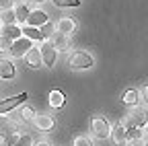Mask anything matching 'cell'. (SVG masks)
I'll return each instance as SVG.
<instances>
[{"label": "cell", "mask_w": 148, "mask_h": 146, "mask_svg": "<svg viewBox=\"0 0 148 146\" xmlns=\"http://www.w3.org/2000/svg\"><path fill=\"white\" fill-rule=\"evenodd\" d=\"M92 64H95V60H92V56L86 53V51H74L68 58V66L72 70H88Z\"/></svg>", "instance_id": "6da1fadb"}, {"label": "cell", "mask_w": 148, "mask_h": 146, "mask_svg": "<svg viewBox=\"0 0 148 146\" xmlns=\"http://www.w3.org/2000/svg\"><path fill=\"white\" fill-rule=\"evenodd\" d=\"M146 121H148V117H146V109L142 107H138V109H134L132 113H127V117H125V121H121L127 130H140V127H144L146 125Z\"/></svg>", "instance_id": "7a4b0ae2"}, {"label": "cell", "mask_w": 148, "mask_h": 146, "mask_svg": "<svg viewBox=\"0 0 148 146\" xmlns=\"http://www.w3.org/2000/svg\"><path fill=\"white\" fill-rule=\"evenodd\" d=\"M39 53H41V62H43V66L51 68V66L56 64V56H58V51H56V47H53V43H51L49 39H43V41H41Z\"/></svg>", "instance_id": "3957f363"}, {"label": "cell", "mask_w": 148, "mask_h": 146, "mask_svg": "<svg viewBox=\"0 0 148 146\" xmlns=\"http://www.w3.org/2000/svg\"><path fill=\"white\" fill-rule=\"evenodd\" d=\"M31 47H33V41L21 35L18 39H14V41H12V45H10V49H8V51H10V56H12V58H23Z\"/></svg>", "instance_id": "277c9868"}, {"label": "cell", "mask_w": 148, "mask_h": 146, "mask_svg": "<svg viewBox=\"0 0 148 146\" xmlns=\"http://www.w3.org/2000/svg\"><path fill=\"white\" fill-rule=\"evenodd\" d=\"M92 132H95V136L99 140H107L109 134H111V125L103 117H92Z\"/></svg>", "instance_id": "5b68a950"}, {"label": "cell", "mask_w": 148, "mask_h": 146, "mask_svg": "<svg viewBox=\"0 0 148 146\" xmlns=\"http://www.w3.org/2000/svg\"><path fill=\"white\" fill-rule=\"evenodd\" d=\"M25 101H27V93H18V95H14V97H8V99H4V101H0V115L12 111L14 107H18L21 103H25Z\"/></svg>", "instance_id": "8992f818"}, {"label": "cell", "mask_w": 148, "mask_h": 146, "mask_svg": "<svg viewBox=\"0 0 148 146\" xmlns=\"http://www.w3.org/2000/svg\"><path fill=\"white\" fill-rule=\"evenodd\" d=\"M47 21H49V19H47V12H43V10H31L25 23H27L29 27H37V29H39V27L45 25Z\"/></svg>", "instance_id": "52a82bcc"}, {"label": "cell", "mask_w": 148, "mask_h": 146, "mask_svg": "<svg viewBox=\"0 0 148 146\" xmlns=\"http://www.w3.org/2000/svg\"><path fill=\"white\" fill-rule=\"evenodd\" d=\"M33 121H35V125L39 127L41 132H49V130H53V125H56L53 117H51V115H45V113L35 115V117H33Z\"/></svg>", "instance_id": "ba28073f"}, {"label": "cell", "mask_w": 148, "mask_h": 146, "mask_svg": "<svg viewBox=\"0 0 148 146\" xmlns=\"http://www.w3.org/2000/svg\"><path fill=\"white\" fill-rule=\"evenodd\" d=\"M56 31L62 33V35H70L76 31V21L70 19V16H64V19L58 21V25H56Z\"/></svg>", "instance_id": "9c48e42d"}, {"label": "cell", "mask_w": 148, "mask_h": 146, "mask_svg": "<svg viewBox=\"0 0 148 146\" xmlns=\"http://www.w3.org/2000/svg\"><path fill=\"white\" fill-rule=\"evenodd\" d=\"M109 136L113 138V142H115L117 146H121V144L127 142V127H125L123 123H119V125H115V127H111V134H109Z\"/></svg>", "instance_id": "30bf717a"}, {"label": "cell", "mask_w": 148, "mask_h": 146, "mask_svg": "<svg viewBox=\"0 0 148 146\" xmlns=\"http://www.w3.org/2000/svg\"><path fill=\"white\" fill-rule=\"evenodd\" d=\"M18 132V127L14 121H10L8 117H0V138H4L8 134H16Z\"/></svg>", "instance_id": "8fae6325"}, {"label": "cell", "mask_w": 148, "mask_h": 146, "mask_svg": "<svg viewBox=\"0 0 148 146\" xmlns=\"http://www.w3.org/2000/svg\"><path fill=\"white\" fill-rule=\"evenodd\" d=\"M25 58H27V62H29V66L31 68H41V53H39V47H31L27 53H25Z\"/></svg>", "instance_id": "7c38bea8"}, {"label": "cell", "mask_w": 148, "mask_h": 146, "mask_svg": "<svg viewBox=\"0 0 148 146\" xmlns=\"http://www.w3.org/2000/svg\"><path fill=\"white\" fill-rule=\"evenodd\" d=\"M14 76V64L10 60H0V78L10 80Z\"/></svg>", "instance_id": "4fadbf2b"}, {"label": "cell", "mask_w": 148, "mask_h": 146, "mask_svg": "<svg viewBox=\"0 0 148 146\" xmlns=\"http://www.w3.org/2000/svg\"><path fill=\"white\" fill-rule=\"evenodd\" d=\"M21 35L23 37H27V39H31V41H43V35H41V31L37 29V27H23L21 29Z\"/></svg>", "instance_id": "5bb4252c"}, {"label": "cell", "mask_w": 148, "mask_h": 146, "mask_svg": "<svg viewBox=\"0 0 148 146\" xmlns=\"http://www.w3.org/2000/svg\"><path fill=\"white\" fill-rule=\"evenodd\" d=\"M64 103H66L64 93H62V90H58V88H53L51 93H49V105H51L53 109H60V107H64Z\"/></svg>", "instance_id": "9a60e30c"}, {"label": "cell", "mask_w": 148, "mask_h": 146, "mask_svg": "<svg viewBox=\"0 0 148 146\" xmlns=\"http://www.w3.org/2000/svg\"><path fill=\"white\" fill-rule=\"evenodd\" d=\"M0 35L2 37H8V39H18L21 37V29H18L16 25H2V29H0Z\"/></svg>", "instance_id": "2e32d148"}, {"label": "cell", "mask_w": 148, "mask_h": 146, "mask_svg": "<svg viewBox=\"0 0 148 146\" xmlns=\"http://www.w3.org/2000/svg\"><path fill=\"white\" fill-rule=\"evenodd\" d=\"M53 47H56V51H66L68 47H70V39H68V35H62V33H58L53 37Z\"/></svg>", "instance_id": "e0dca14e"}, {"label": "cell", "mask_w": 148, "mask_h": 146, "mask_svg": "<svg viewBox=\"0 0 148 146\" xmlns=\"http://www.w3.org/2000/svg\"><path fill=\"white\" fill-rule=\"evenodd\" d=\"M29 12H31V10H29V6H27L25 2H21V4H16V6H14V16H16V21H18V23H23V25H25V21H27Z\"/></svg>", "instance_id": "ac0fdd59"}, {"label": "cell", "mask_w": 148, "mask_h": 146, "mask_svg": "<svg viewBox=\"0 0 148 146\" xmlns=\"http://www.w3.org/2000/svg\"><path fill=\"white\" fill-rule=\"evenodd\" d=\"M121 101L125 103V105H136L138 101H140V93L136 88H130V90H125V93L121 95Z\"/></svg>", "instance_id": "d6986e66"}, {"label": "cell", "mask_w": 148, "mask_h": 146, "mask_svg": "<svg viewBox=\"0 0 148 146\" xmlns=\"http://www.w3.org/2000/svg\"><path fill=\"white\" fill-rule=\"evenodd\" d=\"M2 25H14L16 23V16H14V6L8 8V10H2V16H0Z\"/></svg>", "instance_id": "ffe728a7"}, {"label": "cell", "mask_w": 148, "mask_h": 146, "mask_svg": "<svg viewBox=\"0 0 148 146\" xmlns=\"http://www.w3.org/2000/svg\"><path fill=\"white\" fill-rule=\"evenodd\" d=\"M51 2L58 8H76V6H80V0H51Z\"/></svg>", "instance_id": "44dd1931"}, {"label": "cell", "mask_w": 148, "mask_h": 146, "mask_svg": "<svg viewBox=\"0 0 148 146\" xmlns=\"http://www.w3.org/2000/svg\"><path fill=\"white\" fill-rule=\"evenodd\" d=\"M18 117H21L23 121H29V119H33L35 117V111L31 107H27V105H23L21 109H18Z\"/></svg>", "instance_id": "7402d4cb"}, {"label": "cell", "mask_w": 148, "mask_h": 146, "mask_svg": "<svg viewBox=\"0 0 148 146\" xmlns=\"http://www.w3.org/2000/svg\"><path fill=\"white\" fill-rule=\"evenodd\" d=\"M39 31H41V35H43V39H49L51 35L56 33V25H51V23L47 21L45 25H41V29H39Z\"/></svg>", "instance_id": "603a6c76"}, {"label": "cell", "mask_w": 148, "mask_h": 146, "mask_svg": "<svg viewBox=\"0 0 148 146\" xmlns=\"http://www.w3.org/2000/svg\"><path fill=\"white\" fill-rule=\"evenodd\" d=\"M12 146H33V138H31L29 134H25V136H18V140H16Z\"/></svg>", "instance_id": "cb8c5ba5"}, {"label": "cell", "mask_w": 148, "mask_h": 146, "mask_svg": "<svg viewBox=\"0 0 148 146\" xmlns=\"http://www.w3.org/2000/svg\"><path fill=\"white\" fill-rule=\"evenodd\" d=\"M10 45H12V39L2 37V35H0V51H2V53H6V51L10 49Z\"/></svg>", "instance_id": "d4e9b609"}, {"label": "cell", "mask_w": 148, "mask_h": 146, "mask_svg": "<svg viewBox=\"0 0 148 146\" xmlns=\"http://www.w3.org/2000/svg\"><path fill=\"white\" fill-rule=\"evenodd\" d=\"M0 140H2V146H12V144L18 140V134H8V136L0 138Z\"/></svg>", "instance_id": "484cf974"}, {"label": "cell", "mask_w": 148, "mask_h": 146, "mask_svg": "<svg viewBox=\"0 0 148 146\" xmlns=\"http://www.w3.org/2000/svg\"><path fill=\"white\" fill-rule=\"evenodd\" d=\"M74 146H92V140L86 138V136H80V138L74 140Z\"/></svg>", "instance_id": "4316f807"}, {"label": "cell", "mask_w": 148, "mask_h": 146, "mask_svg": "<svg viewBox=\"0 0 148 146\" xmlns=\"http://www.w3.org/2000/svg\"><path fill=\"white\" fill-rule=\"evenodd\" d=\"M14 6V0H0V10H8Z\"/></svg>", "instance_id": "83f0119b"}, {"label": "cell", "mask_w": 148, "mask_h": 146, "mask_svg": "<svg viewBox=\"0 0 148 146\" xmlns=\"http://www.w3.org/2000/svg\"><path fill=\"white\" fill-rule=\"evenodd\" d=\"M37 146H51V144H49V142H45V140H43V142H37Z\"/></svg>", "instance_id": "f1b7e54d"}, {"label": "cell", "mask_w": 148, "mask_h": 146, "mask_svg": "<svg viewBox=\"0 0 148 146\" xmlns=\"http://www.w3.org/2000/svg\"><path fill=\"white\" fill-rule=\"evenodd\" d=\"M31 2H43V0H31Z\"/></svg>", "instance_id": "f546056e"}, {"label": "cell", "mask_w": 148, "mask_h": 146, "mask_svg": "<svg viewBox=\"0 0 148 146\" xmlns=\"http://www.w3.org/2000/svg\"><path fill=\"white\" fill-rule=\"evenodd\" d=\"M0 29H2V21H0Z\"/></svg>", "instance_id": "4dcf8cb0"}]
</instances>
